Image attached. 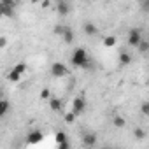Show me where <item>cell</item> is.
I'll use <instances>...</instances> for the list:
<instances>
[{
	"label": "cell",
	"mask_w": 149,
	"mask_h": 149,
	"mask_svg": "<svg viewBox=\"0 0 149 149\" xmlns=\"http://www.w3.org/2000/svg\"><path fill=\"white\" fill-rule=\"evenodd\" d=\"M133 137H135L137 140H144V139H146V130H144V128H135V130H133Z\"/></svg>",
	"instance_id": "16"
},
{
	"label": "cell",
	"mask_w": 149,
	"mask_h": 149,
	"mask_svg": "<svg viewBox=\"0 0 149 149\" xmlns=\"http://www.w3.org/2000/svg\"><path fill=\"white\" fill-rule=\"evenodd\" d=\"M49 109L60 112V111H61V102H60V98H54V97H53V98L49 100Z\"/></svg>",
	"instance_id": "11"
},
{
	"label": "cell",
	"mask_w": 149,
	"mask_h": 149,
	"mask_svg": "<svg viewBox=\"0 0 149 149\" xmlns=\"http://www.w3.org/2000/svg\"><path fill=\"white\" fill-rule=\"evenodd\" d=\"M68 147H70V146H68V142H67V144H61V146H58V149H68Z\"/></svg>",
	"instance_id": "23"
},
{
	"label": "cell",
	"mask_w": 149,
	"mask_h": 149,
	"mask_svg": "<svg viewBox=\"0 0 149 149\" xmlns=\"http://www.w3.org/2000/svg\"><path fill=\"white\" fill-rule=\"evenodd\" d=\"M25 70H26V65L25 63H18V65H14L13 67V70L9 72V79L11 81H19V77L23 76V74H25Z\"/></svg>",
	"instance_id": "5"
},
{
	"label": "cell",
	"mask_w": 149,
	"mask_h": 149,
	"mask_svg": "<svg viewBox=\"0 0 149 149\" xmlns=\"http://www.w3.org/2000/svg\"><path fill=\"white\" fill-rule=\"evenodd\" d=\"M140 112H142L144 116H149V102H144V104L140 105Z\"/></svg>",
	"instance_id": "21"
},
{
	"label": "cell",
	"mask_w": 149,
	"mask_h": 149,
	"mask_svg": "<svg viewBox=\"0 0 149 149\" xmlns=\"http://www.w3.org/2000/svg\"><path fill=\"white\" fill-rule=\"evenodd\" d=\"M104 149H111V147H104Z\"/></svg>",
	"instance_id": "26"
},
{
	"label": "cell",
	"mask_w": 149,
	"mask_h": 149,
	"mask_svg": "<svg viewBox=\"0 0 149 149\" xmlns=\"http://www.w3.org/2000/svg\"><path fill=\"white\" fill-rule=\"evenodd\" d=\"M65 30H67V26H63V25H56V26H54V33H56V35H61V37H63Z\"/></svg>",
	"instance_id": "19"
},
{
	"label": "cell",
	"mask_w": 149,
	"mask_h": 149,
	"mask_svg": "<svg viewBox=\"0 0 149 149\" xmlns=\"http://www.w3.org/2000/svg\"><path fill=\"white\" fill-rule=\"evenodd\" d=\"M40 98H42V100H51V98H53V97H51V91L44 88V90L40 91Z\"/></svg>",
	"instance_id": "20"
},
{
	"label": "cell",
	"mask_w": 149,
	"mask_h": 149,
	"mask_svg": "<svg viewBox=\"0 0 149 149\" xmlns=\"http://www.w3.org/2000/svg\"><path fill=\"white\" fill-rule=\"evenodd\" d=\"M42 140H44V133H42L40 130H32V132L26 135V142L32 144V146H35V144H39V142H42Z\"/></svg>",
	"instance_id": "6"
},
{
	"label": "cell",
	"mask_w": 149,
	"mask_h": 149,
	"mask_svg": "<svg viewBox=\"0 0 149 149\" xmlns=\"http://www.w3.org/2000/svg\"><path fill=\"white\" fill-rule=\"evenodd\" d=\"M51 74L54 77H67L68 76V67L61 61H56L51 65Z\"/></svg>",
	"instance_id": "2"
},
{
	"label": "cell",
	"mask_w": 149,
	"mask_h": 149,
	"mask_svg": "<svg viewBox=\"0 0 149 149\" xmlns=\"http://www.w3.org/2000/svg\"><path fill=\"white\" fill-rule=\"evenodd\" d=\"M76 121V114L70 112V114H65V123H74Z\"/></svg>",
	"instance_id": "22"
},
{
	"label": "cell",
	"mask_w": 149,
	"mask_h": 149,
	"mask_svg": "<svg viewBox=\"0 0 149 149\" xmlns=\"http://www.w3.org/2000/svg\"><path fill=\"white\" fill-rule=\"evenodd\" d=\"M83 32H84L86 35L93 37V35H97V33H98V28H97L93 23H90V21H88V23H84V25H83Z\"/></svg>",
	"instance_id": "9"
},
{
	"label": "cell",
	"mask_w": 149,
	"mask_h": 149,
	"mask_svg": "<svg viewBox=\"0 0 149 149\" xmlns=\"http://www.w3.org/2000/svg\"><path fill=\"white\" fill-rule=\"evenodd\" d=\"M97 140H98V137H97L95 132H86V133L83 135V144H84L86 147H93V146L97 144Z\"/></svg>",
	"instance_id": "7"
},
{
	"label": "cell",
	"mask_w": 149,
	"mask_h": 149,
	"mask_svg": "<svg viewBox=\"0 0 149 149\" xmlns=\"http://www.w3.org/2000/svg\"><path fill=\"white\" fill-rule=\"evenodd\" d=\"M104 46H105V47H114V46H116V37H114V35H107V37L104 39Z\"/></svg>",
	"instance_id": "14"
},
{
	"label": "cell",
	"mask_w": 149,
	"mask_h": 149,
	"mask_svg": "<svg viewBox=\"0 0 149 149\" xmlns=\"http://www.w3.org/2000/svg\"><path fill=\"white\" fill-rule=\"evenodd\" d=\"M84 111H86V100L83 97H76V98L72 100V112L76 114V116H79Z\"/></svg>",
	"instance_id": "4"
},
{
	"label": "cell",
	"mask_w": 149,
	"mask_h": 149,
	"mask_svg": "<svg viewBox=\"0 0 149 149\" xmlns=\"http://www.w3.org/2000/svg\"><path fill=\"white\" fill-rule=\"evenodd\" d=\"M70 60H72V65H74V67L88 68V67L91 65V63H90V56H88V53H86V49H84V47H77V49H74V53H72Z\"/></svg>",
	"instance_id": "1"
},
{
	"label": "cell",
	"mask_w": 149,
	"mask_h": 149,
	"mask_svg": "<svg viewBox=\"0 0 149 149\" xmlns=\"http://www.w3.org/2000/svg\"><path fill=\"white\" fill-rule=\"evenodd\" d=\"M7 112H9V102L7 100H2V102H0V114L6 116Z\"/></svg>",
	"instance_id": "18"
},
{
	"label": "cell",
	"mask_w": 149,
	"mask_h": 149,
	"mask_svg": "<svg viewBox=\"0 0 149 149\" xmlns=\"http://www.w3.org/2000/svg\"><path fill=\"white\" fill-rule=\"evenodd\" d=\"M56 13L60 16H67L70 13V6L67 2H63V0H60V2H56Z\"/></svg>",
	"instance_id": "8"
},
{
	"label": "cell",
	"mask_w": 149,
	"mask_h": 149,
	"mask_svg": "<svg viewBox=\"0 0 149 149\" xmlns=\"http://www.w3.org/2000/svg\"><path fill=\"white\" fill-rule=\"evenodd\" d=\"M132 61V54H128V53H119V63L121 65H128Z\"/></svg>",
	"instance_id": "15"
},
{
	"label": "cell",
	"mask_w": 149,
	"mask_h": 149,
	"mask_svg": "<svg viewBox=\"0 0 149 149\" xmlns=\"http://www.w3.org/2000/svg\"><path fill=\"white\" fill-rule=\"evenodd\" d=\"M6 44H7V40H6V37H2V39H0V46H2V47H4Z\"/></svg>",
	"instance_id": "25"
},
{
	"label": "cell",
	"mask_w": 149,
	"mask_h": 149,
	"mask_svg": "<svg viewBox=\"0 0 149 149\" xmlns=\"http://www.w3.org/2000/svg\"><path fill=\"white\" fill-rule=\"evenodd\" d=\"M126 42H128V46H132V47H139V44L142 42V33H140V30L132 28V30L128 32V39H126Z\"/></svg>",
	"instance_id": "3"
},
{
	"label": "cell",
	"mask_w": 149,
	"mask_h": 149,
	"mask_svg": "<svg viewBox=\"0 0 149 149\" xmlns=\"http://www.w3.org/2000/svg\"><path fill=\"white\" fill-rule=\"evenodd\" d=\"M54 139H56V144H58V146H61V144H67V142H68V139H67V133H65V132H58Z\"/></svg>",
	"instance_id": "12"
},
{
	"label": "cell",
	"mask_w": 149,
	"mask_h": 149,
	"mask_svg": "<svg viewBox=\"0 0 149 149\" xmlns=\"http://www.w3.org/2000/svg\"><path fill=\"white\" fill-rule=\"evenodd\" d=\"M63 40L67 42V44H72L74 42V32L67 26V30H65V33H63Z\"/></svg>",
	"instance_id": "13"
},
{
	"label": "cell",
	"mask_w": 149,
	"mask_h": 149,
	"mask_svg": "<svg viewBox=\"0 0 149 149\" xmlns=\"http://www.w3.org/2000/svg\"><path fill=\"white\" fill-rule=\"evenodd\" d=\"M137 49H139V53H149V40H144L142 39V42L139 44Z\"/></svg>",
	"instance_id": "17"
},
{
	"label": "cell",
	"mask_w": 149,
	"mask_h": 149,
	"mask_svg": "<svg viewBox=\"0 0 149 149\" xmlns=\"http://www.w3.org/2000/svg\"><path fill=\"white\" fill-rule=\"evenodd\" d=\"M142 9H144V11H149V2H144V4H142Z\"/></svg>",
	"instance_id": "24"
},
{
	"label": "cell",
	"mask_w": 149,
	"mask_h": 149,
	"mask_svg": "<svg viewBox=\"0 0 149 149\" xmlns=\"http://www.w3.org/2000/svg\"><path fill=\"white\" fill-rule=\"evenodd\" d=\"M112 126H116V128H125V126H126V119H125L123 116L116 114V116L112 118Z\"/></svg>",
	"instance_id": "10"
}]
</instances>
